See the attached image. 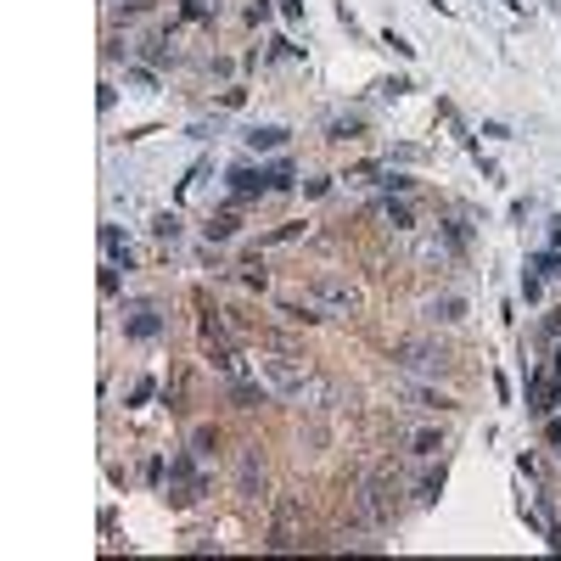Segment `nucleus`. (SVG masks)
<instances>
[{
    "mask_svg": "<svg viewBox=\"0 0 561 561\" xmlns=\"http://www.w3.org/2000/svg\"><path fill=\"white\" fill-rule=\"evenodd\" d=\"M101 247H107V253H112V258H124V264H129V247H124V242H118V230H112V225H107V230H101Z\"/></svg>",
    "mask_w": 561,
    "mask_h": 561,
    "instance_id": "nucleus-7",
    "label": "nucleus"
},
{
    "mask_svg": "<svg viewBox=\"0 0 561 561\" xmlns=\"http://www.w3.org/2000/svg\"><path fill=\"white\" fill-rule=\"evenodd\" d=\"M438 320H460V297H444V304H433Z\"/></svg>",
    "mask_w": 561,
    "mask_h": 561,
    "instance_id": "nucleus-9",
    "label": "nucleus"
},
{
    "mask_svg": "<svg viewBox=\"0 0 561 561\" xmlns=\"http://www.w3.org/2000/svg\"><path fill=\"white\" fill-rule=\"evenodd\" d=\"M315 292L326 297L331 309H354V304H360V292H354L348 281H337V275H320V286H315Z\"/></svg>",
    "mask_w": 561,
    "mask_h": 561,
    "instance_id": "nucleus-2",
    "label": "nucleus"
},
{
    "mask_svg": "<svg viewBox=\"0 0 561 561\" xmlns=\"http://www.w3.org/2000/svg\"><path fill=\"white\" fill-rule=\"evenodd\" d=\"M152 331H157V309H146V304H141L135 315H129V337H152Z\"/></svg>",
    "mask_w": 561,
    "mask_h": 561,
    "instance_id": "nucleus-5",
    "label": "nucleus"
},
{
    "mask_svg": "<svg viewBox=\"0 0 561 561\" xmlns=\"http://www.w3.org/2000/svg\"><path fill=\"white\" fill-rule=\"evenodd\" d=\"M152 230H157V236H163V242H168V236H175V230H180V219H175V213H163V219H157V225H152Z\"/></svg>",
    "mask_w": 561,
    "mask_h": 561,
    "instance_id": "nucleus-10",
    "label": "nucleus"
},
{
    "mask_svg": "<svg viewBox=\"0 0 561 561\" xmlns=\"http://www.w3.org/2000/svg\"><path fill=\"white\" fill-rule=\"evenodd\" d=\"M230 186H236V197H258V191H270V175H253V168H236V175H230Z\"/></svg>",
    "mask_w": 561,
    "mask_h": 561,
    "instance_id": "nucleus-3",
    "label": "nucleus"
},
{
    "mask_svg": "<svg viewBox=\"0 0 561 561\" xmlns=\"http://www.w3.org/2000/svg\"><path fill=\"white\" fill-rule=\"evenodd\" d=\"M539 270H544V275H561V253H544V258H539Z\"/></svg>",
    "mask_w": 561,
    "mask_h": 561,
    "instance_id": "nucleus-11",
    "label": "nucleus"
},
{
    "mask_svg": "<svg viewBox=\"0 0 561 561\" xmlns=\"http://www.w3.org/2000/svg\"><path fill=\"white\" fill-rule=\"evenodd\" d=\"M438 449H444L438 433H415V455H438Z\"/></svg>",
    "mask_w": 561,
    "mask_h": 561,
    "instance_id": "nucleus-8",
    "label": "nucleus"
},
{
    "mask_svg": "<svg viewBox=\"0 0 561 561\" xmlns=\"http://www.w3.org/2000/svg\"><path fill=\"white\" fill-rule=\"evenodd\" d=\"M264 376H270L275 387H286V393H297V387H304V382H297V371H292V365H281V360H264Z\"/></svg>",
    "mask_w": 561,
    "mask_h": 561,
    "instance_id": "nucleus-4",
    "label": "nucleus"
},
{
    "mask_svg": "<svg viewBox=\"0 0 561 561\" xmlns=\"http://www.w3.org/2000/svg\"><path fill=\"white\" fill-rule=\"evenodd\" d=\"M281 141H286V129H253V135H247V146H253V152H275Z\"/></svg>",
    "mask_w": 561,
    "mask_h": 561,
    "instance_id": "nucleus-6",
    "label": "nucleus"
},
{
    "mask_svg": "<svg viewBox=\"0 0 561 561\" xmlns=\"http://www.w3.org/2000/svg\"><path fill=\"white\" fill-rule=\"evenodd\" d=\"M399 365H404V371H421V376H438V371H449V354H444V348H426V342H404V348H399Z\"/></svg>",
    "mask_w": 561,
    "mask_h": 561,
    "instance_id": "nucleus-1",
    "label": "nucleus"
}]
</instances>
